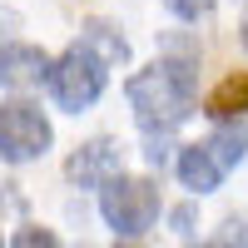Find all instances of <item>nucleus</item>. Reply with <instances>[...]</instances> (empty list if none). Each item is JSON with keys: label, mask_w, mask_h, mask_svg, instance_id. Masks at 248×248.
Listing matches in <instances>:
<instances>
[{"label": "nucleus", "mask_w": 248, "mask_h": 248, "mask_svg": "<svg viewBox=\"0 0 248 248\" xmlns=\"http://www.w3.org/2000/svg\"><path fill=\"white\" fill-rule=\"evenodd\" d=\"M199 248H229V243H199Z\"/></svg>", "instance_id": "14"}, {"label": "nucleus", "mask_w": 248, "mask_h": 248, "mask_svg": "<svg viewBox=\"0 0 248 248\" xmlns=\"http://www.w3.org/2000/svg\"><path fill=\"white\" fill-rule=\"evenodd\" d=\"M50 79V55L40 45H5L0 50V85L5 90H30Z\"/></svg>", "instance_id": "6"}, {"label": "nucleus", "mask_w": 248, "mask_h": 248, "mask_svg": "<svg viewBox=\"0 0 248 248\" xmlns=\"http://www.w3.org/2000/svg\"><path fill=\"white\" fill-rule=\"evenodd\" d=\"M79 40H90V45H94L99 55H105L109 65H114V60H124V55H129V45H124V35H119L114 25H105V20H90V25H85V35H79Z\"/></svg>", "instance_id": "10"}, {"label": "nucleus", "mask_w": 248, "mask_h": 248, "mask_svg": "<svg viewBox=\"0 0 248 248\" xmlns=\"http://www.w3.org/2000/svg\"><path fill=\"white\" fill-rule=\"evenodd\" d=\"M15 248H60V238L50 229H20L15 233Z\"/></svg>", "instance_id": "11"}, {"label": "nucleus", "mask_w": 248, "mask_h": 248, "mask_svg": "<svg viewBox=\"0 0 248 248\" xmlns=\"http://www.w3.org/2000/svg\"><path fill=\"white\" fill-rule=\"evenodd\" d=\"M203 144L214 149V159L223 164V169H233V164L248 154V124L243 119H218V129L203 139Z\"/></svg>", "instance_id": "9"}, {"label": "nucleus", "mask_w": 248, "mask_h": 248, "mask_svg": "<svg viewBox=\"0 0 248 248\" xmlns=\"http://www.w3.org/2000/svg\"><path fill=\"white\" fill-rule=\"evenodd\" d=\"M5 30H15V15H10V10H0V35H5Z\"/></svg>", "instance_id": "13"}, {"label": "nucleus", "mask_w": 248, "mask_h": 248, "mask_svg": "<svg viewBox=\"0 0 248 248\" xmlns=\"http://www.w3.org/2000/svg\"><path fill=\"white\" fill-rule=\"evenodd\" d=\"M194 85H199V60L189 50L164 55L159 65L139 70L129 79V109L139 119V129L154 134V139L179 129L189 119V109H194Z\"/></svg>", "instance_id": "1"}, {"label": "nucleus", "mask_w": 248, "mask_h": 248, "mask_svg": "<svg viewBox=\"0 0 248 248\" xmlns=\"http://www.w3.org/2000/svg\"><path fill=\"white\" fill-rule=\"evenodd\" d=\"M203 114H209L214 124H218V119H243V114H248V75L218 79L214 94H209V105H203Z\"/></svg>", "instance_id": "8"}, {"label": "nucleus", "mask_w": 248, "mask_h": 248, "mask_svg": "<svg viewBox=\"0 0 248 248\" xmlns=\"http://www.w3.org/2000/svg\"><path fill=\"white\" fill-rule=\"evenodd\" d=\"M223 174H229V169L214 159L209 144H189V149L179 154V179H184V189H194V194L218 189V179H223Z\"/></svg>", "instance_id": "7"}, {"label": "nucleus", "mask_w": 248, "mask_h": 248, "mask_svg": "<svg viewBox=\"0 0 248 248\" xmlns=\"http://www.w3.org/2000/svg\"><path fill=\"white\" fill-rule=\"evenodd\" d=\"M164 5H169L179 20H199V15H209V10H214V0H164Z\"/></svg>", "instance_id": "12"}, {"label": "nucleus", "mask_w": 248, "mask_h": 248, "mask_svg": "<svg viewBox=\"0 0 248 248\" xmlns=\"http://www.w3.org/2000/svg\"><path fill=\"white\" fill-rule=\"evenodd\" d=\"M50 119L30 99H5L0 105V159L5 164H30L50 149Z\"/></svg>", "instance_id": "4"}, {"label": "nucleus", "mask_w": 248, "mask_h": 248, "mask_svg": "<svg viewBox=\"0 0 248 248\" xmlns=\"http://www.w3.org/2000/svg\"><path fill=\"white\" fill-rule=\"evenodd\" d=\"M99 214L119 238H139L159 218V189L149 179H124L114 174L109 184H99Z\"/></svg>", "instance_id": "3"}, {"label": "nucleus", "mask_w": 248, "mask_h": 248, "mask_svg": "<svg viewBox=\"0 0 248 248\" xmlns=\"http://www.w3.org/2000/svg\"><path fill=\"white\" fill-rule=\"evenodd\" d=\"M243 40H248V20H243Z\"/></svg>", "instance_id": "15"}, {"label": "nucleus", "mask_w": 248, "mask_h": 248, "mask_svg": "<svg viewBox=\"0 0 248 248\" xmlns=\"http://www.w3.org/2000/svg\"><path fill=\"white\" fill-rule=\"evenodd\" d=\"M119 169H124V144H114V139H90V144H79V154L65 164V174H70L75 184H109Z\"/></svg>", "instance_id": "5"}, {"label": "nucleus", "mask_w": 248, "mask_h": 248, "mask_svg": "<svg viewBox=\"0 0 248 248\" xmlns=\"http://www.w3.org/2000/svg\"><path fill=\"white\" fill-rule=\"evenodd\" d=\"M105 70H109V60L99 55L90 40H79V45H70L65 55L50 65V94H55V105L60 109H90L99 94H105Z\"/></svg>", "instance_id": "2"}]
</instances>
